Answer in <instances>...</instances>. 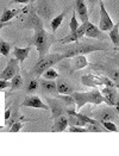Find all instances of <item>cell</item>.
Masks as SVG:
<instances>
[{"label": "cell", "instance_id": "obj_1", "mask_svg": "<svg viewBox=\"0 0 119 156\" xmlns=\"http://www.w3.org/2000/svg\"><path fill=\"white\" fill-rule=\"evenodd\" d=\"M22 27L35 30V34L32 37V44L36 47V49L38 51V55H40L38 58H42L43 56H45L49 51V49L51 48V45L57 42V39L55 38L54 35L48 34L44 30L42 19L33 10H30V12L26 14V19L24 20Z\"/></svg>", "mask_w": 119, "mask_h": 156}, {"label": "cell", "instance_id": "obj_2", "mask_svg": "<svg viewBox=\"0 0 119 156\" xmlns=\"http://www.w3.org/2000/svg\"><path fill=\"white\" fill-rule=\"evenodd\" d=\"M61 50L66 55L67 58H69V57H74L76 55H85V54H89V52L96 51V50H107V48L103 47L99 43H88V42L78 41V42L70 43L69 47L62 48Z\"/></svg>", "mask_w": 119, "mask_h": 156}, {"label": "cell", "instance_id": "obj_3", "mask_svg": "<svg viewBox=\"0 0 119 156\" xmlns=\"http://www.w3.org/2000/svg\"><path fill=\"white\" fill-rule=\"evenodd\" d=\"M65 58H67L65 54H47L42 58H38V61L36 62V65L33 66L31 70V74L35 75L36 78H40L48 68H51L53 66L57 65Z\"/></svg>", "mask_w": 119, "mask_h": 156}, {"label": "cell", "instance_id": "obj_4", "mask_svg": "<svg viewBox=\"0 0 119 156\" xmlns=\"http://www.w3.org/2000/svg\"><path fill=\"white\" fill-rule=\"evenodd\" d=\"M81 82L86 86H89V87H96V86L114 87V82L110 78L101 76V75H95V74H91V73H88L87 75L81 76Z\"/></svg>", "mask_w": 119, "mask_h": 156}, {"label": "cell", "instance_id": "obj_5", "mask_svg": "<svg viewBox=\"0 0 119 156\" xmlns=\"http://www.w3.org/2000/svg\"><path fill=\"white\" fill-rule=\"evenodd\" d=\"M20 70L19 67V61L14 57V58H10L7 66L5 67V69L0 73V80H11L16 74H18Z\"/></svg>", "mask_w": 119, "mask_h": 156}, {"label": "cell", "instance_id": "obj_6", "mask_svg": "<svg viewBox=\"0 0 119 156\" xmlns=\"http://www.w3.org/2000/svg\"><path fill=\"white\" fill-rule=\"evenodd\" d=\"M100 20H99V29L101 31H110L113 27V22L110 17L108 12L106 11V7L104 5V1L101 0L100 2Z\"/></svg>", "mask_w": 119, "mask_h": 156}, {"label": "cell", "instance_id": "obj_7", "mask_svg": "<svg viewBox=\"0 0 119 156\" xmlns=\"http://www.w3.org/2000/svg\"><path fill=\"white\" fill-rule=\"evenodd\" d=\"M47 101L49 104L50 111H51V118L60 117L62 115L67 113V106L63 103H60V99H51V98H47Z\"/></svg>", "mask_w": 119, "mask_h": 156}, {"label": "cell", "instance_id": "obj_8", "mask_svg": "<svg viewBox=\"0 0 119 156\" xmlns=\"http://www.w3.org/2000/svg\"><path fill=\"white\" fill-rule=\"evenodd\" d=\"M86 27H87V22L82 23L81 25L78 27V30L75 32H70L69 35H67L65 38L60 39L58 42L62 44H68V43H73V42H78L86 34Z\"/></svg>", "mask_w": 119, "mask_h": 156}, {"label": "cell", "instance_id": "obj_9", "mask_svg": "<svg viewBox=\"0 0 119 156\" xmlns=\"http://www.w3.org/2000/svg\"><path fill=\"white\" fill-rule=\"evenodd\" d=\"M118 112L114 108H112V106H110V108H103L101 111L95 112V119L99 122H104V120L116 122V120H118Z\"/></svg>", "mask_w": 119, "mask_h": 156}, {"label": "cell", "instance_id": "obj_10", "mask_svg": "<svg viewBox=\"0 0 119 156\" xmlns=\"http://www.w3.org/2000/svg\"><path fill=\"white\" fill-rule=\"evenodd\" d=\"M85 36L88 37V38H95L99 39V41H105V39L110 38L107 35L104 34V31H101L99 29V26H95L91 22H87V27H86Z\"/></svg>", "mask_w": 119, "mask_h": 156}, {"label": "cell", "instance_id": "obj_11", "mask_svg": "<svg viewBox=\"0 0 119 156\" xmlns=\"http://www.w3.org/2000/svg\"><path fill=\"white\" fill-rule=\"evenodd\" d=\"M100 92H101V94L104 95L106 104L108 105V106H114V105H116L117 97H118V93H117V88H116V87L104 86Z\"/></svg>", "mask_w": 119, "mask_h": 156}, {"label": "cell", "instance_id": "obj_12", "mask_svg": "<svg viewBox=\"0 0 119 156\" xmlns=\"http://www.w3.org/2000/svg\"><path fill=\"white\" fill-rule=\"evenodd\" d=\"M23 106L26 107H36V108H43V110H50L49 105L44 104L37 95H27L23 101Z\"/></svg>", "mask_w": 119, "mask_h": 156}, {"label": "cell", "instance_id": "obj_13", "mask_svg": "<svg viewBox=\"0 0 119 156\" xmlns=\"http://www.w3.org/2000/svg\"><path fill=\"white\" fill-rule=\"evenodd\" d=\"M40 90L43 93L45 94H53V95H57V85L54 80H48V79H44L40 81Z\"/></svg>", "mask_w": 119, "mask_h": 156}, {"label": "cell", "instance_id": "obj_14", "mask_svg": "<svg viewBox=\"0 0 119 156\" xmlns=\"http://www.w3.org/2000/svg\"><path fill=\"white\" fill-rule=\"evenodd\" d=\"M75 12L82 23L88 22V9L86 6L85 0H75Z\"/></svg>", "mask_w": 119, "mask_h": 156}, {"label": "cell", "instance_id": "obj_15", "mask_svg": "<svg viewBox=\"0 0 119 156\" xmlns=\"http://www.w3.org/2000/svg\"><path fill=\"white\" fill-rule=\"evenodd\" d=\"M70 65H72V70H80V69L87 67L89 65V62H88V60L86 58L85 55H76L72 60Z\"/></svg>", "mask_w": 119, "mask_h": 156}, {"label": "cell", "instance_id": "obj_16", "mask_svg": "<svg viewBox=\"0 0 119 156\" xmlns=\"http://www.w3.org/2000/svg\"><path fill=\"white\" fill-rule=\"evenodd\" d=\"M31 47H26V48H18V47H14L13 48V55L14 57L19 61L20 65H24V61L27 58L29 54L31 51Z\"/></svg>", "mask_w": 119, "mask_h": 156}, {"label": "cell", "instance_id": "obj_17", "mask_svg": "<svg viewBox=\"0 0 119 156\" xmlns=\"http://www.w3.org/2000/svg\"><path fill=\"white\" fill-rule=\"evenodd\" d=\"M72 95L75 99L76 103V110H81V107H83L87 103H89V95L88 92H82V93H75L73 92Z\"/></svg>", "mask_w": 119, "mask_h": 156}, {"label": "cell", "instance_id": "obj_18", "mask_svg": "<svg viewBox=\"0 0 119 156\" xmlns=\"http://www.w3.org/2000/svg\"><path fill=\"white\" fill-rule=\"evenodd\" d=\"M56 85H57V93L58 94H72L74 92L73 85H70L65 79H58Z\"/></svg>", "mask_w": 119, "mask_h": 156}, {"label": "cell", "instance_id": "obj_19", "mask_svg": "<svg viewBox=\"0 0 119 156\" xmlns=\"http://www.w3.org/2000/svg\"><path fill=\"white\" fill-rule=\"evenodd\" d=\"M54 120H55V123H54V125H53V131L60 132V131L67 130L68 124H69L68 117H66L65 115H62V116H60V117L55 118Z\"/></svg>", "mask_w": 119, "mask_h": 156}, {"label": "cell", "instance_id": "obj_20", "mask_svg": "<svg viewBox=\"0 0 119 156\" xmlns=\"http://www.w3.org/2000/svg\"><path fill=\"white\" fill-rule=\"evenodd\" d=\"M88 95H89V103H92L94 105H100L103 103H106L104 95L96 87H93V90L88 92Z\"/></svg>", "mask_w": 119, "mask_h": 156}, {"label": "cell", "instance_id": "obj_21", "mask_svg": "<svg viewBox=\"0 0 119 156\" xmlns=\"http://www.w3.org/2000/svg\"><path fill=\"white\" fill-rule=\"evenodd\" d=\"M108 37L114 47H119V20L117 24H114L113 27L108 31Z\"/></svg>", "mask_w": 119, "mask_h": 156}, {"label": "cell", "instance_id": "obj_22", "mask_svg": "<svg viewBox=\"0 0 119 156\" xmlns=\"http://www.w3.org/2000/svg\"><path fill=\"white\" fill-rule=\"evenodd\" d=\"M56 98L60 99V101H62L67 107H75L76 106L75 99L72 94H57Z\"/></svg>", "mask_w": 119, "mask_h": 156}, {"label": "cell", "instance_id": "obj_23", "mask_svg": "<svg viewBox=\"0 0 119 156\" xmlns=\"http://www.w3.org/2000/svg\"><path fill=\"white\" fill-rule=\"evenodd\" d=\"M18 13H19V10H11V9H7V10H5V11L2 12V14H1L0 22L7 23V22H10L11 19H13L14 17H17Z\"/></svg>", "mask_w": 119, "mask_h": 156}, {"label": "cell", "instance_id": "obj_24", "mask_svg": "<svg viewBox=\"0 0 119 156\" xmlns=\"http://www.w3.org/2000/svg\"><path fill=\"white\" fill-rule=\"evenodd\" d=\"M23 86H24L23 78H22V75L18 73V74H16L13 78L11 79V86H10V90H11V91L19 90V88H23Z\"/></svg>", "mask_w": 119, "mask_h": 156}, {"label": "cell", "instance_id": "obj_25", "mask_svg": "<svg viewBox=\"0 0 119 156\" xmlns=\"http://www.w3.org/2000/svg\"><path fill=\"white\" fill-rule=\"evenodd\" d=\"M66 13H67V11H63L61 14H58L57 17L53 18V20H51V30H53V34H55V32L57 31V29L61 26L63 19H65V17H66Z\"/></svg>", "mask_w": 119, "mask_h": 156}, {"label": "cell", "instance_id": "obj_26", "mask_svg": "<svg viewBox=\"0 0 119 156\" xmlns=\"http://www.w3.org/2000/svg\"><path fill=\"white\" fill-rule=\"evenodd\" d=\"M38 86H40V81L37 79H30L27 81L25 90H26L27 93H33V92H36L38 90Z\"/></svg>", "mask_w": 119, "mask_h": 156}, {"label": "cell", "instance_id": "obj_27", "mask_svg": "<svg viewBox=\"0 0 119 156\" xmlns=\"http://www.w3.org/2000/svg\"><path fill=\"white\" fill-rule=\"evenodd\" d=\"M11 48H12V45H11L9 42H5V41H0V54H1V55H4L5 57L10 55Z\"/></svg>", "mask_w": 119, "mask_h": 156}, {"label": "cell", "instance_id": "obj_28", "mask_svg": "<svg viewBox=\"0 0 119 156\" xmlns=\"http://www.w3.org/2000/svg\"><path fill=\"white\" fill-rule=\"evenodd\" d=\"M43 78L44 79H48V80H55V79L58 78V73L53 69V67L51 68H48L44 73H43Z\"/></svg>", "mask_w": 119, "mask_h": 156}, {"label": "cell", "instance_id": "obj_29", "mask_svg": "<svg viewBox=\"0 0 119 156\" xmlns=\"http://www.w3.org/2000/svg\"><path fill=\"white\" fill-rule=\"evenodd\" d=\"M79 26H80V24H79V22H78V19H76V12L74 11L73 14H72V20H70V23H69L70 32H75Z\"/></svg>", "mask_w": 119, "mask_h": 156}, {"label": "cell", "instance_id": "obj_30", "mask_svg": "<svg viewBox=\"0 0 119 156\" xmlns=\"http://www.w3.org/2000/svg\"><path fill=\"white\" fill-rule=\"evenodd\" d=\"M100 123L103 124V126L105 128L106 130L113 131V132H117V131H118L117 125H116L113 122H110V120H104V122H100Z\"/></svg>", "mask_w": 119, "mask_h": 156}, {"label": "cell", "instance_id": "obj_31", "mask_svg": "<svg viewBox=\"0 0 119 156\" xmlns=\"http://www.w3.org/2000/svg\"><path fill=\"white\" fill-rule=\"evenodd\" d=\"M68 131H70V132H87L88 129L85 126H80V125H70L68 128Z\"/></svg>", "mask_w": 119, "mask_h": 156}, {"label": "cell", "instance_id": "obj_32", "mask_svg": "<svg viewBox=\"0 0 119 156\" xmlns=\"http://www.w3.org/2000/svg\"><path fill=\"white\" fill-rule=\"evenodd\" d=\"M22 128H23V123L19 122V120H17V122H14L13 124L10 126L9 130L11 131V132H18V131L22 130Z\"/></svg>", "mask_w": 119, "mask_h": 156}, {"label": "cell", "instance_id": "obj_33", "mask_svg": "<svg viewBox=\"0 0 119 156\" xmlns=\"http://www.w3.org/2000/svg\"><path fill=\"white\" fill-rule=\"evenodd\" d=\"M108 78L111 79L114 83L119 82V70H111L108 73Z\"/></svg>", "mask_w": 119, "mask_h": 156}, {"label": "cell", "instance_id": "obj_34", "mask_svg": "<svg viewBox=\"0 0 119 156\" xmlns=\"http://www.w3.org/2000/svg\"><path fill=\"white\" fill-rule=\"evenodd\" d=\"M11 86V81L9 80H0V91H4Z\"/></svg>", "mask_w": 119, "mask_h": 156}, {"label": "cell", "instance_id": "obj_35", "mask_svg": "<svg viewBox=\"0 0 119 156\" xmlns=\"http://www.w3.org/2000/svg\"><path fill=\"white\" fill-rule=\"evenodd\" d=\"M31 0H12V2H14V4H27Z\"/></svg>", "mask_w": 119, "mask_h": 156}, {"label": "cell", "instance_id": "obj_36", "mask_svg": "<svg viewBox=\"0 0 119 156\" xmlns=\"http://www.w3.org/2000/svg\"><path fill=\"white\" fill-rule=\"evenodd\" d=\"M100 1H101V0H87V2L91 5V7H93V6H94L96 2H100Z\"/></svg>", "mask_w": 119, "mask_h": 156}, {"label": "cell", "instance_id": "obj_37", "mask_svg": "<svg viewBox=\"0 0 119 156\" xmlns=\"http://www.w3.org/2000/svg\"><path fill=\"white\" fill-rule=\"evenodd\" d=\"M114 107H116V111L118 112V115H119V94H118V97H117V101H116Z\"/></svg>", "mask_w": 119, "mask_h": 156}, {"label": "cell", "instance_id": "obj_38", "mask_svg": "<svg viewBox=\"0 0 119 156\" xmlns=\"http://www.w3.org/2000/svg\"><path fill=\"white\" fill-rule=\"evenodd\" d=\"M10 115H11V110H7V111L5 112V119H6V120L10 118Z\"/></svg>", "mask_w": 119, "mask_h": 156}, {"label": "cell", "instance_id": "obj_39", "mask_svg": "<svg viewBox=\"0 0 119 156\" xmlns=\"http://www.w3.org/2000/svg\"><path fill=\"white\" fill-rule=\"evenodd\" d=\"M6 25H10V22H7V23H2V22H0V30L2 29V26H6Z\"/></svg>", "mask_w": 119, "mask_h": 156}, {"label": "cell", "instance_id": "obj_40", "mask_svg": "<svg viewBox=\"0 0 119 156\" xmlns=\"http://www.w3.org/2000/svg\"><path fill=\"white\" fill-rule=\"evenodd\" d=\"M114 87H116L117 90H119V82H117V83H114Z\"/></svg>", "mask_w": 119, "mask_h": 156}, {"label": "cell", "instance_id": "obj_41", "mask_svg": "<svg viewBox=\"0 0 119 156\" xmlns=\"http://www.w3.org/2000/svg\"><path fill=\"white\" fill-rule=\"evenodd\" d=\"M116 49H117V50H119V47H116Z\"/></svg>", "mask_w": 119, "mask_h": 156}, {"label": "cell", "instance_id": "obj_42", "mask_svg": "<svg viewBox=\"0 0 119 156\" xmlns=\"http://www.w3.org/2000/svg\"><path fill=\"white\" fill-rule=\"evenodd\" d=\"M0 55H1V54H0Z\"/></svg>", "mask_w": 119, "mask_h": 156}]
</instances>
